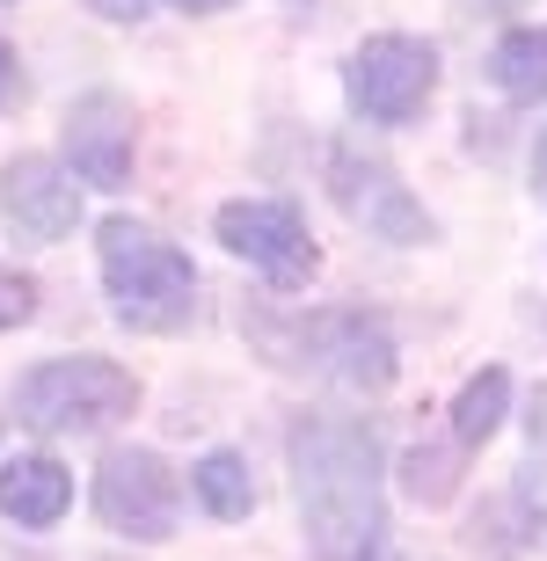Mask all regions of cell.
I'll return each mask as SVG.
<instances>
[{"instance_id": "6da1fadb", "label": "cell", "mask_w": 547, "mask_h": 561, "mask_svg": "<svg viewBox=\"0 0 547 561\" xmlns=\"http://www.w3.org/2000/svg\"><path fill=\"white\" fill-rule=\"evenodd\" d=\"M293 496L321 561H373L387 533L379 437L343 416H307L293 431Z\"/></svg>"}, {"instance_id": "7a4b0ae2", "label": "cell", "mask_w": 547, "mask_h": 561, "mask_svg": "<svg viewBox=\"0 0 547 561\" xmlns=\"http://www.w3.org/2000/svg\"><path fill=\"white\" fill-rule=\"evenodd\" d=\"M103 291H110V313L139 335H175L197 313V271L175 241H161L153 227L139 219H103Z\"/></svg>"}, {"instance_id": "3957f363", "label": "cell", "mask_w": 547, "mask_h": 561, "mask_svg": "<svg viewBox=\"0 0 547 561\" xmlns=\"http://www.w3.org/2000/svg\"><path fill=\"white\" fill-rule=\"evenodd\" d=\"M8 409L37 437H95L139 409V379L110 357H44L15 379Z\"/></svg>"}, {"instance_id": "277c9868", "label": "cell", "mask_w": 547, "mask_h": 561, "mask_svg": "<svg viewBox=\"0 0 547 561\" xmlns=\"http://www.w3.org/2000/svg\"><path fill=\"white\" fill-rule=\"evenodd\" d=\"M95 518L117 533V540L161 547L183 525V474H175L161 453L147 445H117L95 467Z\"/></svg>"}, {"instance_id": "5b68a950", "label": "cell", "mask_w": 547, "mask_h": 561, "mask_svg": "<svg viewBox=\"0 0 547 561\" xmlns=\"http://www.w3.org/2000/svg\"><path fill=\"white\" fill-rule=\"evenodd\" d=\"M277 365H299V373H321L337 379V387H358V394H379L387 379H395V335H387V321L379 313H315V321H299L293 343H271Z\"/></svg>"}, {"instance_id": "8992f818", "label": "cell", "mask_w": 547, "mask_h": 561, "mask_svg": "<svg viewBox=\"0 0 547 561\" xmlns=\"http://www.w3.org/2000/svg\"><path fill=\"white\" fill-rule=\"evenodd\" d=\"M343 95L365 125H409L423 117V103L438 95V51L423 37H401V30H379L351 51L343 66Z\"/></svg>"}, {"instance_id": "52a82bcc", "label": "cell", "mask_w": 547, "mask_h": 561, "mask_svg": "<svg viewBox=\"0 0 547 561\" xmlns=\"http://www.w3.org/2000/svg\"><path fill=\"white\" fill-rule=\"evenodd\" d=\"M212 233H219V249L241 255L249 271H263L277 291L307 285V277H315V263H321L307 219H299L293 205H277V197H233V205H219Z\"/></svg>"}, {"instance_id": "ba28073f", "label": "cell", "mask_w": 547, "mask_h": 561, "mask_svg": "<svg viewBox=\"0 0 547 561\" xmlns=\"http://www.w3.org/2000/svg\"><path fill=\"white\" fill-rule=\"evenodd\" d=\"M329 183H337V205L358 219L373 241H395V249H423L431 241V211L409 197V183H401L387 161H365L358 146H337L329 153Z\"/></svg>"}, {"instance_id": "9c48e42d", "label": "cell", "mask_w": 547, "mask_h": 561, "mask_svg": "<svg viewBox=\"0 0 547 561\" xmlns=\"http://www.w3.org/2000/svg\"><path fill=\"white\" fill-rule=\"evenodd\" d=\"M0 219L22 249H59L81 227V183L44 153H15L0 168Z\"/></svg>"}, {"instance_id": "30bf717a", "label": "cell", "mask_w": 547, "mask_h": 561, "mask_svg": "<svg viewBox=\"0 0 547 561\" xmlns=\"http://www.w3.org/2000/svg\"><path fill=\"white\" fill-rule=\"evenodd\" d=\"M132 146H139V125H132L125 95H81L66 110V175L88 190H125L132 183Z\"/></svg>"}, {"instance_id": "8fae6325", "label": "cell", "mask_w": 547, "mask_h": 561, "mask_svg": "<svg viewBox=\"0 0 547 561\" xmlns=\"http://www.w3.org/2000/svg\"><path fill=\"white\" fill-rule=\"evenodd\" d=\"M66 511H73V474H66L52 453L0 459V518H15V525H30V533H44V525H59Z\"/></svg>"}, {"instance_id": "7c38bea8", "label": "cell", "mask_w": 547, "mask_h": 561, "mask_svg": "<svg viewBox=\"0 0 547 561\" xmlns=\"http://www.w3.org/2000/svg\"><path fill=\"white\" fill-rule=\"evenodd\" d=\"M489 81L511 103H547V30H504L497 51H489Z\"/></svg>"}, {"instance_id": "4fadbf2b", "label": "cell", "mask_w": 547, "mask_h": 561, "mask_svg": "<svg viewBox=\"0 0 547 561\" xmlns=\"http://www.w3.org/2000/svg\"><path fill=\"white\" fill-rule=\"evenodd\" d=\"M504 409H511V373H475L453 394V445H489L497 437V423H504Z\"/></svg>"}, {"instance_id": "5bb4252c", "label": "cell", "mask_w": 547, "mask_h": 561, "mask_svg": "<svg viewBox=\"0 0 547 561\" xmlns=\"http://www.w3.org/2000/svg\"><path fill=\"white\" fill-rule=\"evenodd\" d=\"M190 489L205 503L212 518H249L255 511V481H249V459L241 453H205L190 467Z\"/></svg>"}, {"instance_id": "9a60e30c", "label": "cell", "mask_w": 547, "mask_h": 561, "mask_svg": "<svg viewBox=\"0 0 547 561\" xmlns=\"http://www.w3.org/2000/svg\"><path fill=\"white\" fill-rule=\"evenodd\" d=\"M409 496L417 503H445L453 496V459H445L438 445H417V453H409Z\"/></svg>"}, {"instance_id": "2e32d148", "label": "cell", "mask_w": 547, "mask_h": 561, "mask_svg": "<svg viewBox=\"0 0 547 561\" xmlns=\"http://www.w3.org/2000/svg\"><path fill=\"white\" fill-rule=\"evenodd\" d=\"M533 459H526V503H533V511H540V518H547V387H540V394H533Z\"/></svg>"}, {"instance_id": "e0dca14e", "label": "cell", "mask_w": 547, "mask_h": 561, "mask_svg": "<svg viewBox=\"0 0 547 561\" xmlns=\"http://www.w3.org/2000/svg\"><path fill=\"white\" fill-rule=\"evenodd\" d=\"M30 313H37V285L22 271H0V329H22Z\"/></svg>"}, {"instance_id": "ac0fdd59", "label": "cell", "mask_w": 547, "mask_h": 561, "mask_svg": "<svg viewBox=\"0 0 547 561\" xmlns=\"http://www.w3.org/2000/svg\"><path fill=\"white\" fill-rule=\"evenodd\" d=\"M15 95H22V66H15V44L0 37V110L15 103Z\"/></svg>"}, {"instance_id": "d6986e66", "label": "cell", "mask_w": 547, "mask_h": 561, "mask_svg": "<svg viewBox=\"0 0 547 561\" xmlns=\"http://www.w3.org/2000/svg\"><path fill=\"white\" fill-rule=\"evenodd\" d=\"M95 15H110V22H139L147 15V0H88Z\"/></svg>"}, {"instance_id": "ffe728a7", "label": "cell", "mask_w": 547, "mask_h": 561, "mask_svg": "<svg viewBox=\"0 0 547 561\" xmlns=\"http://www.w3.org/2000/svg\"><path fill=\"white\" fill-rule=\"evenodd\" d=\"M467 15H504V8H526V0H460Z\"/></svg>"}, {"instance_id": "44dd1931", "label": "cell", "mask_w": 547, "mask_h": 561, "mask_svg": "<svg viewBox=\"0 0 547 561\" xmlns=\"http://www.w3.org/2000/svg\"><path fill=\"white\" fill-rule=\"evenodd\" d=\"M169 8H183V15H219V8H233V0H169Z\"/></svg>"}, {"instance_id": "7402d4cb", "label": "cell", "mask_w": 547, "mask_h": 561, "mask_svg": "<svg viewBox=\"0 0 547 561\" xmlns=\"http://www.w3.org/2000/svg\"><path fill=\"white\" fill-rule=\"evenodd\" d=\"M533 190L547 197V131H540V146H533Z\"/></svg>"}]
</instances>
